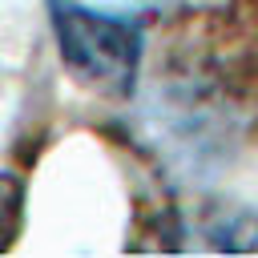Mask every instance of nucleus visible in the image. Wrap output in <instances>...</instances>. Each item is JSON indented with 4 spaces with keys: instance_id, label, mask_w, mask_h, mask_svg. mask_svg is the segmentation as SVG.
Listing matches in <instances>:
<instances>
[{
    "instance_id": "f257e3e1",
    "label": "nucleus",
    "mask_w": 258,
    "mask_h": 258,
    "mask_svg": "<svg viewBox=\"0 0 258 258\" xmlns=\"http://www.w3.org/2000/svg\"><path fill=\"white\" fill-rule=\"evenodd\" d=\"M56 52L77 85L101 97H125L141 69V24L77 0H44Z\"/></svg>"
},
{
    "instance_id": "f03ea898",
    "label": "nucleus",
    "mask_w": 258,
    "mask_h": 258,
    "mask_svg": "<svg viewBox=\"0 0 258 258\" xmlns=\"http://www.w3.org/2000/svg\"><path fill=\"white\" fill-rule=\"evenodd\" d=\"M20 210H24V181L8 169H0V250H8L20 234Z\"/></svg>"
}]
</instances>
